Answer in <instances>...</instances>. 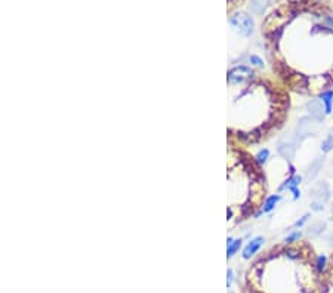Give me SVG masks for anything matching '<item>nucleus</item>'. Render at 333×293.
I'll return each mask as SVG.
<instances>
[{
  "mask_svg": "<svg viewBox=\"0 0 333 293\" xmlns=\"http://www.w3.org/2000/svg\"><path fill=\"white\" fill-rule=\"evenodd\" d=\"M227 276H228V280H227V283H228V286H231V281H233V271L230 270Z\"/></svg>",
  "mask_w": 333,
  "mask_h": 293,
  "instance_id": "nucleus-23",
  "label": "nucleus"
},
{
  "mask_svg": "<svg viewBox=\"0 0 333 293\" xmlns=\"http://www.w3.org/2000/svg\"><path fill=\"white\" fill-rule=\"evenodd\" d=\"M231 22L237 27V30H238L240 33H243V34H246V36L252 33L253 22H252V19H250L249 16H246L245 14L231 18Z\"/></svg>",
  "mask_w": 333,
  "mask_h": 293,
  "instance_id": "nucleus-5",
  "label": "nucleus"
},
{
  "mask_svg": "<svg viewBox=\"0 0 333 293\" xmlns=\"http://www.w3.org/2000/svg\"><path fill=\"white\" fill-rule=\"evenodd\" d=\"M280 198H282V197H280L279 194L268 197V198H266V201L264 203V208H262V211L265 212V213H268V212L273 211V209L276 208V204H277V203L280 201Z\"/></svg>",
  "mask_w": 333,
  "mask_h": 293,
  "instance_id": "nucleus-14",
  "label": "nucleus"
},
{
  "mask_svg": "<svg viewBox=\"0 0 333 293\" xmlns=\"http://www.w3.org/2000/svg\"><path fill=\"white\" fill-rule=\"evenodd\" d=\"M264 237H255L253 240H250L249 244L246 246V249L243 250V258L245 259H249V258H252L259 249H261V246L264 244Z\"/></svg>",
  "mask_w": 333,
  "mask_h": 293,
  "instance_id": "nucleus-8",
  "label": "nucleus"
},
{
  "mask_svg": "<svg viewBox=\"0 0 333 293\" xmlns=\"http://www.w3.org/2000/svg\"><path fill=\"white\" fill-rule=\"evenodd\" d=\"M246 3V0H227V11L230 14H233L234 11H237L240 6H243Z\"/></svg>",
  "mask_w": 333,
  "mask_h": 293,
  "instance_id": "nucleus-15",
  "label": "nucleus"
},
{
  "mask_svg": "<svg viewBox=\"0 0 333 293\" xmlns=\"http://www.w3.org/2000/svg\"><path fill=\"white\" fill-rule=\"evenodd\" d=\"M316 122L317 120H314L313 117H302L298 123V136H300V138L310 136L316 129Z\"/></svg>",
  "mask_w": 333,
  "mask_h": 293,
  "instance_id": "nucleus-6",
  "label": "nucleus"
},
{
  "mask_svg": "<svg viewBox=\"0 0 333 293\" xmlns=\"http://www.w3.org/2000/svg\"><path fill=\"white\" fill-rule=\"evenodd\" d=\"M323 163H324L323 157H317V159H314V160L311 162V164H310L308 169H307V173H305L307 181H311V179L316 178L317 175H318V172H320V169L323 167Z\"/></svg>",
  "mask_w": 333,
  "mask_h": 293,
  "instance_id": "nucleus-9",
  "label": "nucleus"
},
{
  "mask_svg": "<svg viewBox=\"0 0 333 293\" xmlns=\"http://www.w3.org/2000/svg\"><path fill=\"white\" fill-rule=\"evenodd\" d=\"M300 177H298V175H295V177H292V178H289L287 181H286V184H284L283 187H282V190H289V191H292L293 193V198L296 200V198H299V190L296 188L298 185L300 184Z\"/></svg>",
  "mask_w": 333,
  "mask_h": 293,
  "instance_id": "nucleus-10",
  "label": "nucleus"
},
{
  "mask_svg": "<svg viewBox=\"0 0 333 293\" xmlns=\"http://www.w3.org/2000/svg\"><path fill=\"white\" fill-rule=\"evenodd\" d=\"M299 239H300V232L299 231H295V232H292L290 236H287L284 242H286V243H295V242H298Z\"/></svg>",
  "mask_w": 333,
  "mask_h": 293,
  "instance_id": "nucleus-19",
  "label": "nucleus"
},
{
  "mask_svg": "<svg viewBox=\"0 0 333 293\" xmlns=\"http://www.w3.org/2000/svg\"><path fill=\"white\" fill-rule=\"evenodd\" d=\"M308 218H310V215H305V216H302V219H299V221H298V222H296V224H295V227H302V225H304V224H305V222H307V221H308Z\"/></svg>",
  "mask_w": 333,
  "mask_h": 293,
  "instance_id": "nucleus-22",
  "label": "nucleus"
},
{
  "mask_svg": "<svg viewBox=\"0 0 333 293\" xmlns=\"http://www.w3.org/2000/svg\"><path fill=\"white\" fill-rule=\"evenodd\" d=\"M277 151L280 156H283L284 159L292 160L295 156V151H296V144L290 139H282L277 145Z\"/></svg>",
  "mask_w": 333,
  "mask_h": 293,
  "instance_id": "nucleus-7",
  "label": "nucleus"
},
{
  "mask_svg": "<svg viewBox=\"0 0 333 293\" xmlns=\"http://www.w3.org/2000/svg\"><path fill=\"white\" fill-rule=\"evenodd\" d=\"M320 101L323 102L324 105V111H326V115L332 113L333 108V91H324L320 94Z\"/></svg>",
  "mask_w": 333,
  "mask_h": 293,
  "instance_id": "nucleus-11",
  "label": "nucleus"
},
{
  "mask_svg": "<svg viewBox=\"0 0 333 293\" xmlns=\"http://www.w3.org/2000/svg\"><path fill=\"white\" fill-rule=\"evenodd\" d=\"M323 208H324V206H323V203H321V201H316V200H314V201H313V204H311V209L316 212L323 211Z\"/></svg>",
  "mask_w": 333,
  "mask_h": 293,
  "instance_id": "nucleus-21",
  "label": "nucleus"
},
{
  "mask_svg": "<svg viewBox=\"0 0 333 293\" xmlns=\"http://www.w3.org/2000/svg\"><path fill=\"white\" fill-rule=\"evenodd\" d=\"M332 219H333V209H332Z\"/></svg>",
  "mask_w": 333,
  "mask_h": 293,
  "instance_id": "nucleus-25",
  "label": "nucleus"
},
{
  "mask_svg": "<svg viewBox=\"0 0 333 293\" xmlns=\"http://www.w3.org/2000/svg\"><path fill=\"white\" fill-rule=\"evenodd\" d=\"M240 246H241V240L238 239V240H233V239H228V242H227V256L228 258H233L234 255H235V252L240 249Z\"/></svg>",
  "mask_w": 333,
  "mask_h": 293,
  "instance_id": "nucleus-13",
  "label": "nucleus"
},
{
  "mask_svg": "<svg viewBox=\"0 0 333 293\" xmlns=\"http://www.w3.org/2000/svg\"><path fill=\"white\" fill-rule=\"evenodd\" d=\"M250 63L255 65V67L264 68V63H262V60H261L259 56H256V55H252V56H250Z\"/></svg>",
  "mask_w": 333,
  "mask_h": 293,
  "instance_id": "nucleus-20",
  "label": "nucleus"
},
{
  "mask_svg": "<svg viewBox=\"0 0 333 293\" xmlns=\"http://www.w3.org/2000/svg\"><path fill=\"white\" fill-rule=\"evenodd\" d=\"M317 263L310 260V252L287 247L273 252L250 271L255 293H316Z\"/></svg>",
  "mask_w": 333,
  "mask_h": 293,
  "instance_id": "nucleus-1",
  "label": "nucleus"
},
{
  "mask_svg": "<svg viewBox=\"0 0 333 293\" xmlns=\"http://www.w3.org/2000/svg\"><path fill=\"white\" fill-rule=\"evenodd\" d=\"M329 135H330V136H332V138H333V129L330 130V133H329Z\"/></svg>",
  "mask_w": 333,
  "mask_h": 293,
  "instance_id": "nucleus-24",
  "label": "nucleus"
},
{
  "mask_svg": "<svg viewBox=\"0 0 333 293\" xmlns=\"http://www.w3.org/2000/svg\"><path fill=\"white\" fill-rule=\"evenodd\" d=\"M332 148H333V138L329 135V136L321 142V151H323V153H329Z\"/></svg>",
  "mask_w": 333,
  "mask_h": 293,
  "instance_id": "nucleus-18",
  "label": "nucleus"
},
{
  "mask_svg": "<svg viewBox=\"0 0 333 293\" xmlns=\"http://www.w3.org/2000/svg\"><path fill=\"white\" fill-rule=\"evenodd\" d=\"M253 71L249 67H245V65H240V67H234L233 70L228 71V76H227V81L235 86V84H243L246 81H249L253 77Z\"/></svg>",
  "mask_w": 333,
  "mask_h": 293,
  "instance_id": "nucleus-2",
  "label": "nucleus"
},
{
  "mask_svg": "<svg viewBox=\"0 0 333 293\" xmlns=\"http://www.w3.org/2000/svg\"><path fill=\"white\" fill-rule=\"evenodd\" d=\"M268 157H269V151L264 148V150H261L256 156H255V159H256V162L259 163V164H264L268 160Z\"/></svg>",
  "mask_w": 333,
  "mask_h": 293,
  "instance_id": "nucleus-17",
  "label": "nucleus"
},
{
  "mask_svg": "<svg viewBox=\"0 0 333 293\" xmlns=\"http://www.w3.org/2000/svg\"><path fill=\"white\" fill-rule=\"evenodd\" d=\"M307 111L308 114L317 120V122H320L324 115H326V111H324V105H323V102L320 101V99H311V101H308L307 102Z\"/></svg>",
  "mask_w": 333,
  "mask_h": 293,
  "instance_id": "nucleus-4",
  "label": "nucleus"
},
{
  "mask_svg": "<svg viewBox=\"0 0 333 293\" xmlns=\"http://www.w3.org/2000/svg\"><path fill=\"white\" fill-rule=\"evenodd\" d=\"M310 195L316 200V201H327L330 198V188L326 182H318L317 185H314L311 190H310Z\"/></svg>",
  "mask_w": 333,
  "mask_h": 293,
  "instance_id": "nucleus-3",
  "label": "nucleus"
},
{
  "mask_svg": "<svg viewBox=\"0 0 333 293\" xmlns=\"http://www.w3.org/2000/svg\"><path fill=\"white\" fill-rule=\"evenodd\" d=\"M324 228H326V222H323V221H317V222H314V224H311V227L308 228V236L317 237V236H320V234L324 231Z\"/></svg>",
  "mask_w": 333,
  "mask_h": 293,
  "instance_id": "nucleus-12",
  "label": "nucleus"
},
{
  "mask_svg": "<svg viewBox=\"0 0 333 293\" xmlns=\"http://www.w3.org/2000/svg\"><path fill=\"white\" fill-rule=\"evenodd\" d=\"M333 265V263H332ZM329 278H327V283L323 286V290L321 293H333V267L329 270Z\"/></svg>",
  "mask_w": 333,
  "mask_h": 293,
  "instance_id": "nucleus-16",
  "label": "nucleus"
}]
</instances>
